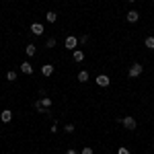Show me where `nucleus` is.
I'll return each mask as SVG.
<instances>
[{
    "label": "nucleus",
    "instance_id": "obj_23",
    "mask_svg": "<svg viewBox=\"0 0 154 154\" xmlns=\"http://www.w3.org/2000/svg\"><path fill=\"white\" fill-rule=\"evenodd\" d=\"M128 2H136V0H128Z\"/></svg>",
    "mask_w": 154,
    "mask_h": 154
},
{
    "label": "nucleus",
    "instance_id": "obj_11",
    "mask_svg": "<svg viewBox=\"0 0 154 154\" xmlns=\"http://www.w3.org/2000/svg\"><path fill=\"white\" fill-rule=\"evenodd\" d=\"M35 51H37V48H35V45H33V43H29V45L25 48V54H27L29 58H31V56H35Z\"/></svg>",
    "mask_w": 154,
    "mask_h": 154
},
{
    "label": "nucleus",
    "instance_id": "obj_20",
    "mask_svg": "<svg viewBox=\"0 0 154 154\" xmlns=\"http://www.w3.org/2000/svg\"><path fill=\"white\" fill-rule=\"evenodd\" d=\"M78 43H88V35H82L80 39H78Z\"/></svg>",
    "mask_w": 154,
    "mask_h": 154
},
{
    "label": "nucleus",
    "instance_id": "obj_1",
    "mask_svg": "<svg viewBox=\"0 0 154 154\" xmlns=\"http://www.w3.org/2000/svg\"><path fill=\"white\" fill-rule=\"evenodd\" d=\"M119 123H121V125H123L125 130H136V125H138L134 117H123V119L119 117Z\"/></svg>",
    "mask_w": 154,
    "mask_h": 154
},
{
    "label": "nucleus",
    "instance_id": "obj_19",
    "mask_svg": "<svg viewBox=\"0 0 154 154\" xmlns=\"http://www.w3.org/2000/svg\"><path fill=\"white\" fill-rule=\"evenodd\" d=\"M80 154H93V148H88V146H84L82 148V152Z\"/></svg>",
    "mask_w": 154,
    "mask_h": 154
},
{
    "label": "nucleus",
    "instance_id": "obj_15",
    "mask_svg": "<svg viewBox=\"0 0 154 154\" xmlns=\"http://www.w3.org/2000/svg\"><path fill=\"white\" fill-rule=\"evenodd\" d=\"M45 19H48V23H56V19H58V12H48V14H45Z\"/></svg>",
    "mask_w": 154,
    "mask_h": 154
},
{
    "label": "nucleus",
    "instance_id": "obj_5",
    "mask_svg": "<svg viewBox=\"0 0 154 154\" xmlns=\"http://www.w3.org/2000/svg\"><path fill=\"white\" fill-rule=\"evenodd\" d=\"M43 31H45V29H43L41 23H33L31 25V33H33V35H43Z\"/></svg>",
    "mask_w": 154,
    "mask_h": 154
},
{
    "label": "nucleus",
    "instance_id": "obj_10",
    "mask_svg": "<svg viewBox=\"0 0 154 154\" xmlns=\"http://www.w3.org/2000/svg\"><path fill=\"white\" fill-rule=\"evenodd\" d=\"M41 72H43V76H51V74H54V66H51V64H45V66L41 68Z\"/></svg>",
    "mask_w": 154,
    "mask_h": 154
},
{
    "label": "nucleus",
    "instance_id": "obj_13",
    "mask_svg": "<svg viewBox=\"0 0 154 154\" xmlns=\"http://www.w3.org/2000/svg\"><path fill=\"white\" fill-rule=\"evenodd\" d=\"M39 103H41V107H43V109H49V107H51V99H49V97H43Z\"/></svg>",
    "mask_w": 154,
    "mask_h": 154
},
{
    "label": "nucleus",
    "instance_id": "obj_21",
    "mask_svg": "<svg viewBox=\"0 0 154 154\" xmlns=\"http://www.w3.org/2000/svg\"><path fill=\"white\" fill-rule=\"evenodd\" d=\"M117 154H131V152L128 150V148H119V150H117Z\"/></svg>",
    "mask_w": 154,
    "mask_h": 154
},
{
    "label": "nucleus",
    "instance_id": "obj_3",
    "mask_svg": "<svg viewBox=\"0 0 154 154\" xmlns=\"http://www.w3.org/2000/svg\"><path fill=\"white\" fill-rule=\"evenodd\" d=\"M64 48L66 49H70V51H74V49L78 48V39H76V37H66V43H64Z\"/></svg>",
    "mask_w": 154,
    "mask_h": 154
},
{
    "label": "nucleus",
    "instance_id": "obj_22",
    "mask_svg": "<svg viewBox=\"0 0 154 154\" xmlns=\"http://www.w3.org/2000/svg\"><path fill=\"white\" fill-rule=\"evenodd\" d=\"M66 154H78V152H76V150H72V148H70V150H66Z\"/></svg>",
    "mask_w": 154,
    "mask_h": 154
},
{
    "label": "nucleus",
    "instance_id": "obj_17",
    "mask_svg": "<svg viewBox=\"0 0 154 154\" xmlns=\"http://www.w3.org/2000/svg\"><path fill=\"white\" fill-rule=\"evenodd\" d=\"M54 45H56V39H54V37H49L48 43H45V48H54Z\"/></svg>",
    "mask_w": 154,
    "mask_h": 154
},
{
    "label": "nucleus",
    "instance_id": "obj_8",
    "mask_svg": "<svg viewBox=\"0 0 154 154\" xmlns=\"http://www.w3.org/2000/svg\"><path fill=\"white\" fill-rule=\"evenodd\" d=\"M21 70H23V74H33V66L29 62H23L21 64Z\"/></svg>",
    "mask_w": 154,
    "mask_h": 154
},
{
    "label": "nucleus",
    "instance_id": "obj_2",
    "mask_svg": "<svg viewBox=\"0 0 154 154\" xmlns=\"http://www.w3.org/2000/svg\"><path fill=\"white\" fill-rule=\"evenodd\" d=\"M142 72H144L142 64H138V62H136V64H131V66H130V78H138Z\"/></svg>",
    "mask_w": 154,
    "mask_h": 154
},
{
    "label": "nucleus",
    "instance_id": "obj_4",
    "mask_svg": "<svg viewBox=\"0 0 154 154\" xmlns=\"http://www.w3.org/2000/svg\"><path fill=\"white\" fill-rule=\"evenodd\" d=\"M109 82H111V78H109L107 74H99V76H97V84H99V86H109Z\"/></svg>",
    "mask_w": 154,
    "mask_h": 154
},
{
    "label": "nucleus",
    "instance_id": "obj_18",
    "mask_svg": "<svg viewBox=\"0 0 154 154\" xmlns=\"http://www.w3.org/2000/svg\"><path fill=\"white\" fill-rule=\"evenodd\" d=\"M64 130L68 131V134H72V131H74V125H72V123H68V125H64Z\"/></svg>",
    "mask_w": 154,
    "mask_h": 154
},
{
    "label": "nucleus",
    "instance_id": "obj_12",
    "mask_svg": "<svg viewBox=\"0 0 154 154\" xmlns=\"http://www.w3.org/2000/svg\"><path fill=\"white\" fill-rule=\"evenodd\" d=\"M86 80H88V72L80 70V72H78V82H86Z\"/></svg>",
    "mask_w": 154,
    "mask_h": 154
},
{
    "label": "nucleus",
    "instance_id": "obj_9",
    "mask_svg": "<svg viewBox=\"0 0 154 154\" xmlns=\"http://www.w3.org/2000/svg\"><path fill=\"white\" fill-rule=\"evenodd\" d=\"M72 58H74V62H82V60H84V54L80 51V49H74V51H72Z\"/></svg>",
    "mask_w": 154,
    "mask_h": 154
},
{
    "label": "nucleus",
    "instance_id": "obj_6",
    "mask_svg": "<svg viewBox=\"0 0 154 154\" xmlns=\"http://www.w3.org/2000/svg\"><path fill=\"white\" fill-rule=\"evenodd\" d=\"M128 21H130V23H138V21H140V12L138 11H130L128 12Z\"/></svg>",
    "mask_w": 154,
    "mask_h": 154
},
{
    "label": "nucleus",
    "instance_id": "obj_16",
    "mask_svg": "<svg viewBox=\"0 0 154 154\" xmlns=\"http://www.w3.org/2000/svg\"><path fill=\"white\" fill-rule=\"evenodd\" d=\"M6 80H8V82H14V80H17V72H6Z\"/></svg>",
    "mask_w": 154,
    "mask_h": 154
},
{
    "label": "nucleus",
    "instance_id": "obj_14",
    "mask_svg": "<svg viewBox=\"0 0 154 154\" xmlns=\"http://www.w3.org/2000/svg\"><path fill=\"white\" fill-rule=\"evenodd\" d=\"M144 45H146L148 49H154V37H152V35H150V37H146V41H144Z\"/></svg>",
    "mask_w": 154,
    "mask_h": 154
},
{
    "label": "nucleus",
    "instance_id": "obj_7",
    "mask_svg": "<svg viewBox=\"0 0 154 154\" xmlns=\"http://www.w3.org/2000/svg\"><path fill=\"white\" fill-rule=\"evenodd\" d=\"M0 119H2L4 123H8V121L12 119V111H8V109H4V111L0 113Z\"/></svg>",
    "mask_w": 154,
    "mask_h": 154
}]
</instances>
